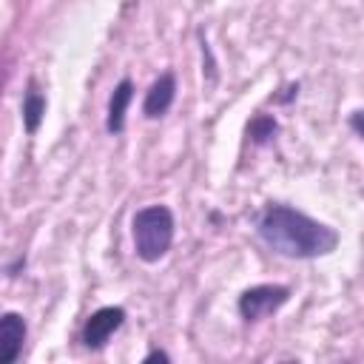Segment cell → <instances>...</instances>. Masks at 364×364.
Returning a JSON list of instances; mask_svg holds the SVG:
<instances>
[{
	"label": "cell",
	"instance_id": "obj_1",
	"mask_svg": "<svg viewBox=\"0 0 364 364\" xmlns=\"http://www.w3.org/2000/svg\"><path fill=\"white\" fill-rule=\"evenodd\" d=\"M259 239L284 259H318L338 247V230L296 210L293 205L267 202L256 216Z\"/></svg>",
	"mask_w": 364,
	"mask_h": 364
},
{
	"label": "cell",
	"instance_id": "obj_2",
	"mask_svg": "<svg viewBox=\"0 0 364 364\" xmlns=\"http://www.w3.org/2000/svg\"><path fill=\"white\" fill-rule=\"evenodd\" d=\"M173 230H176V222H173V213L168 205L139 208L131 219L134 253L148 264L159 262L173 245Z\"/></svg>",
	"mask_w": 364,
	"mask_h": 364
},
{
	"label": "cell",
	"instance_id": "obj_3",
	"mask_svg": "<svg viewBox=\"0 0 364 364\" xmlns=\"http://www.w3.org/2000/svg\"><path fill=\"white\" fill-rule=\"evenodd\" d=\"M290 299V287L287 284H253L247 290H242L236 307H239V316L250 324V321H259L264 316H273L279 307H284Z\"/></svg>",
	"mask_w": 364,
	"mask_h": 364
},
{
	"label": "cell",
	"instance_id": "obj_4",
	"mask_svg": "<svg viewBox=\"0 0 364 364\" xmlns=\"http://www.w3.org/2000/svg\"><path fill=\"white\" fill-rule=\"evenodd\" d=\"M122 324H125V310L117 307V304H108V307L94 310V313L85 318L80 338H82V344H85L88 350H102V347L108 344V338H111Z\"/></svg>",
	"mask_w": 364,
	"mask_h": 364
},
{
	"label": "cell",
	"instance_id": "obj_5",
	"mask_svg": "<svg viewBox=\"0 0 364 364\" xmlns=\"http://www.w3.org/2000/svg\"><path fill=\"white\" fill-rule=\"evenodd\" d=\"M26 318L14 310H6L0 316V364H14L26 344Z\"/></svg>",
	"mask_w": 364,
	"mask_h": 364
},
{
	"label": "cell",
	"instance_id": "obj_6",
	"mask_svg": "<svg viewBox=\"0 0 364 364\" xmlns=\"http://www.w3.org/2000/svg\"><path fill=\"white\" fill-rule=\"evenodd\" d=\"M173 100H176V77H173V71H162V74L148 85V91H145L142 114H145L148 119H159V117H165V114L171 111Z\"/></svg>",
	"mask_w": 364,
	"mask_h": 364
},
{
	"label": "cell",
	"instance_id": "obj_7",
	"mask_svg": "<svg viewBox=\"0 0 364 364\" xmlns=\"http://www.w3.org/2000/svg\"><path fill=\"white\" fill-rule=\"evenodd\" d=\"M131 100H134V82H131L128 77H122V80L114 85L111 97H108V111H105V131H108V134L117 136V134L125 131V114H128Z\"/></svg>",
	"mask_w": 364,
	"mask_h": 364
},
{
	"label": "cell",
	"instance_id": "obj_8",
	"mask_svg": "<svg viewBox=\"0 0 364 364\" xmlns=\"http://www.w3.org/2000/svg\"><path fill=\"white\" fill-rule=\"evenodd\" d=\"M43 117H46V94L40 91L37 80L28 77L26 91H23V128H26V134H37L43 125Z\"/></svg>",
	"mask_w": 364,
	"mask_h": 364
},
{
	"label": "cell",
	"instance_id": "obj_9",
	"mask_svg": "<svg viewBox=\"0 0 364 364\" xmlns=\"http://www.w3.org/2000/svg\"><path fill=\"white\" fill-rule=\"evenodd\" d=\"M279 134V122L270 117V114H256L250 122H247V136L253 145H267L273 142Z\"/></svg>",
	"mask_w": 364,
	"mask_h": 364
},
{
	"label": "cell",
	"instance_id": "obj_10",
	"mask_svg": "<svg viewBox=\"0 0 364 364\" xmlns=\"http://www.w3.org/2000/svg\"><path fill=\"white\" fill-rule=\"evenodd\" d=\"M199 40H202V60H205V77H208V82H216V60H213V51H210V46H208V40H205V34H199Z\"/></svg>",
	"mask_w": 364,
	"mask_h": 364
},
{
	"label": "cell",
	"instance_id": "obj_11",
	"mask_svg": "<svg viewBox=\"0 0 364 364\" xmlns=\"http://www.w3.org/2000/svg\"><path fill=\"white\" fill-rule=\"evenodd\" d=\"M350 128L364 139V108H358V111L350 114Z\"/></svg>",
	"mask_w": 364,
	"mask_h": 364
},
{
	"label": "cell",
	"instance_id": "obj_12",
	"mask_svg": "<svg viewBox=\"0 0 364 364\" xmlns=\"http://www.w3.org/2000/svg\"><path fill=\"white\" fill-rule=\"evenodd\" d=\"M151 361H171V355H168L165 350H151V353L142 358V364H151Z\"/></svg>",
	"mask_w": 364,
	"mask_h": 364
}]
</instances>
